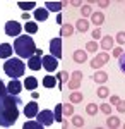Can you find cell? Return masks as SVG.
Returning a JSON list of instances; mask_svg holds the SVG:
<instances>
[{"mask_svg": "<svg viewBox=\"0 0 125 129\" xmlns=\"http://www.w3.org/2000/svg\"><path fill=\"white\" fill-rule=\"evenodd\" d=\"M72 124H74L76 127H84V119H82L81 115H74V117H72Z\"/></svg>", "mask_w": 125, "mask_h": 129, "instance_id": "obj_31", "label": "cell"}, {"mask_svg": "<svg viewBox=\"0 0 125 129\" xmlns=\"http://www.w3.org/2000/svg\"><path fill=\"white\" fill-rule=\"evenodd\" d=\"M116 110H118L120 114H125V102L120 100V102H118V105H116Z\"/></svg>", "mask_w": 125, "mask_h": 129, "instance_id": "obj_40", "label": "cell"}, {"mask_svg": "<svg viewBox=\"0 0 125 129\" xmlns=\"http://www.w3.org/2000/svg\"><path fill=\"white\" fill-rule=\"evenodd\" d=\"M55 120H62V103H58V105H55Z\"/></svg>", "mask_w": 125, "mask_h": 129, "instance_id": "obj_35", "label": "cell"}, {"mask_svg": "<svg viewBox=\"0 0 125 129\" xmlns=\"http://www.w3.org/2000/svg\"><path fill=\"white\" fill-rule=\"evenodd\" d=\"M22 100L19 95H10L7 93L5 96H0V127H10L19 119Z\"/></svg>", "mask_w": 125, "mask_h": 129, "instance_id": "obj_1", "label": "cell"}, {"mask_svg": "<svg viewBox=\"0 0 125 129\" xmlns=\"http://www.w3.org/2000/svg\"><path fill=\"white\" fill-rule=\"evenodd\" d=\"M36 119H38V122H41L45 127H48V126H51V124L55 122V114H53L51 110H41V112L36 114Z\"/></svg>", "mask_w": 125, "mask_h": 129, "instance_id": "obj_4", "label": "cell"}, {"mask_svg": "<svg viewBox=\"0 0 125 129\" xmlns=\"http://www.w3.org/2000/svg\"><path fill=\"white\" fill-rule=\"evenodd\" d=\"M76 28H77V31H81V33H86V31L89 29V22H87L86 19H79L77 24H76Z\"/></svg>", "mask_w": 125, "mask_h": 129, "instance_id": "obj_23", "label": "cell"}, {"mask_svg": "<svg viewBox=\"0 0 125 129\" xmlns=\"http://www.w3.org/2000/svg\"><path fill=\"white\" fill-rule=\"evenodd\" d=\"M81 12H82V16H91V14H93V10H91V7H89V5H82Z\"/></svg>", "mask_w": 125, "mask_h": 129, "instance_id": "obj_38", "label": "cell"}, {"mask_svg": "<svg viewBox=\"0 0 125 129\" xmlns=\"http://www.w3.org/2000/svg\"><path fill=\"white\" fill-rule=\"evenodd\" d=\"M41 52H43L41 48H36L34 55L28 59V67L31 71H39L41 67H43V66H41V57H43V55H41Z\"/></svg>", "mask_w": 125, "mask_h": 129, "instance_id": "obj_5", "label": "cell"}, {"mask_svg": "<svg viewBox=\"0 0 125 129\" xmlns=\"http://www.w3.org/2000/svg\"><path fill=\"white\" fill-rule=\"evenodd\" d=\"M72 78H76V79H82V72H81V71H74V72H72Z\"/></svg>", "mask_w": 125, "mask_h": 129, "instance_id": "obj_46", "label": "cell"}, {"mask_svg": "<svg viewBox=\"0 0 125 129\" xmlns=\"http://www.w3.org/2000/svg\"><path fill=\"white\" fill-rule=\"evenodd\" d=\"M122 53H123V50L120 48V47H116V48H113V57H116V59H118V57H120Z\"/></svg>", "mask_w": 125, "mask_h": 129, "instance_id": "obj_42", "label": "cell"}, {"mask_svg": "<svg viewBox=\"0 0 125 129\" xmlns=\"http://www.w3.org/2000/svg\"><path fill=\"white\" fill-rule=\"evenodd\" d=\"M106 126H108V127H111V129L120 127V119H118V117H115V115H110V117H108V120H106Z\"/></svg>", "mask_w": 125, "mask_h": 129, "instance_id": "obj_22", "label": "cell"}, {"mask_svg": "<svg viewBox=\"0 0 125 129\" xmlns=\"http://www.w3.org/2000/svg\"><path fill=\"white\" fill-rule=\"evenodd\" d=\"M24 88H26V89H33V91H34V89L38 88V79H36L34 76H28V78L24 79Z\"/></svg>", "mask_w": 125, "mask_h": 129, "instance_id": "obj_14", "label": "cell"}, {"mask_svg": "<svg viewBox=\"0 0 125 129\" xmlns=\"http://www.w3.org/2000/svg\"><path fill=\"white\" fill-rule=\"evenodd\" d=\"M7 95V86L2 83V79H0V96H5Z\"/></svg>", "mask_w": 125, "mask_h": 129, "instance_id": "obj_41", "label": "cell"}, {"mask_svg": "<svg viewBox=\"0 0 125 129\" xmlns=\"http://www.w3.org/2000/svg\"><path fill=\"white\" fill-rule=\"evenodd\" d=\"M113 43H115V40H113L111 36H105V38L101 40V48L103 50H111L113 48Z\"/></svg>", "mask_w": 125, "mask_h": 129, "instance_id": "obj_21", "label": "cell"}, {"mask_svg": "<svg viewBox=\"0 0 125 129\" xmlns=\"http://www.w3.org/2000/svg\"><path fill=\"white\" fill-rule=\"evenodd\" d=\"M21 89H22V84H21L19 79H12L7 84V93H10V95H19Z\"/></svg>", "mask_w": 125, "mask_h": 129, "instance_id": "obj_11", "label": "cell"}, {"mask_svg": "<svg viewBox=\"0 0 125 129\" xmlns=\"http://www.w3.org/2000/svg\"><path fill=\"white\" fill-rule=\"evenodd\" d=\"M24 71H26V66L21 59H7V62L4 64V72L12 79L24 76Z\"/></svg>", "mask_w": 125, "mask_h": 129, "instance_id": "obj_3", "label": "cell"}, {"mask_svg": "<svg viewBox=\"0 0 125 129\" xmlns=\"http://www.w3.org/2000/svg\"><path fill=\"white\" fill-rule=\"evenodd\" d=\"M93 38H94V41H96L98 38H101V29H99V28H96V29L93 31Z\"/></svg>", "mask_w": 125, "mask_h": 129, "instance_id": "obj_43", "label": "cell"}, {"mask_svg": "<svg viewBox=\"0 0 125 129\" xmlns=\"http://www.w3.org/2000/svg\"><path fill=\"white\" fill-rule=\"evenodd\" d=\"M74 33V28L70 24H62V31H60V36H70Z\"/></svg>", "mask_w": 125, "mask_h": 129, "instance_id": "obj_25", "label": "cell"}, {"mask_svg": "<svg viewBox=\"0 0 125 129\" xmlns=\"http://www.w3.org/2000/svg\"><path fill=\"white\" fill-rule=\"evenodd\" d=\"M108 60H110V55H108L106 52H101V53H98L96 57L91 60V67H93V69H99L101 66L108 64Z\"/></svg>", "mask_w": 125, "mask_h": 129, "instance_id": "obj_8", "label": "cell"}, {"mask_svg": "<svg viewBox=\"0 0 125 129\" xmlns=\"http://www.w3.org/2000/svg\"><path fill=\"white\" fill-rule=\"evenodd\" d=\"M108 95H110V89L106 88V86H101V88L98 89V96L99 98H106Z\"/></svg>", "mask_w": 125, "mask_h": 129, "instance_id": "obj_32", "label": "cell"}, {"mask_svg": "<svg viewBox=\"0 0 125 129\" xmlns=\"http://www.w3.org/2000/svg\"><path fill=\"white\" fill-rule=\"evenodd\" d=\"M14 50H16V53L19 55V59H29V57H33L34 52H36L34 40H33L29 35L17 36L16 41H14Z\"/></svg>", "mask_w": 125, "mask_h": 129, "instance_id": "obj_2", "label": "cell"}, {"mask_svg": "<svg viewBox=\"0 0 125 129\" xmlns=\"http://www.w3.org/2000/svg\"><path fill=\"white\" fill-rule=\"evenodd\" d=\"M55 78H57V84L62 88V86H64V83H65V79L69 78V72H65V71H60Z\"/></svg>", "mask_w": 125, "mask_h": 129, "instance_id": "obj_24", "label": "cell"}, {"mask_svg": "<svg viewBox=\"0 0 125 129\" xmlns=\"http://www.w3.org/2000/svg\"><path fill=\"white\" fill-rule=\"evenodd\" d=\"M118 66H120V71L125 74V52L120 55V57H118Z\"/></svg>", "mask_w": 125, "mask_h": 129, "instance_id": "obj_36", "label": "cell"}, {"mask_svg": "<svg viewBox=\"0 0 125 129\" xmlns=\"http://www.w3.org/2000/svg\"><path fill=\"white\" fill-rule=\"evenodd\" d=\"M50 52L55 59H60L62 57V38H53L50 41Z\"/></svg>", "mask_w": 125, "mask_h": 129, "instance_id": "obj_9", "label": "cell"}, {"mask_svg": "<svg viewBox=\"0 0 125 129\" xmlns=\"http://www.w3.org/2000/svg\"><path fill=\"white\" fill-rule=\"evenodd\" d=\"M41 83H43L45 88H55V86H57V78H53V76H45Z\"/></svg>", "mask_w": 125, "mask_h": 129, "instance_id": "obj_20", "label": "cell"}, {"mask_svg": "<svg viewBox=\"0 0 125 129\" xmlns=\"http://www.w3.org/2000/svg\"><path fill=\"white\" fill-rule=\"evenodd\" d=\"M70 4H72V5H76V7H79V5H81V2H79V0H72Z\"/></svg>", "mask_w": 125, "mask_h": 129, "instance_id": "obj_47", "label": "cell"}, {"mask_svg": "<svg viewBox=\"0 0 125 129\" xmlns=\"http://www.w3.org/2000/svg\"><path fill=\"white\" fill-rule=\"evenodd\" d=\"M41 66L48 72H53V71L58 69V59H55L53 55H43L41 57Z\"/></svg>", "mask_w": 125, "mask_h": 129, "instance_id": "obj_6", "label": "cell"}, {"mask_svg": "<svg viewBox=\"0 0 125 129\" xmlns=\"http://www.w3.org/2000/svg\"><path fill=\"white\" fill-rule=\"evenodd\" d=\"M38 103L33 100V102H29L28 105L24 107V115L28 117V119H33V117H36V114H38Z\"/></svg>", "mask_w": 125, "mask_h": 129, "instance_id": "obj_10", "label": "cell"}, {"mask_svg": "<svg viewBox=\"0 0 125 129\" xmlns=\"http://www.w3.org/2000/svg\"><path fill=\"white\" fill-rule=\"evenodd\" d=\"M82 98H84V96H82V93H70V103H81V102H82Z\"/></svg>", "mask_w": 125, "mask_h": 129, "instance_id": "obj_30", "label": "cell"}, {"mask_svg": "<svg viewBox=\"0 0 125 129\" xmlns=\"http://www.w3.org/2000/svg\"><path fill=\"white\" fill-rule=\"evenodd\" d=\"M74 60L77 64H84L87 60V52H82V50H76L74 52Z\"/></svg>", "mask_w": 125, "mask_h": 129, "instance_id": "obj_17", "label": "cell"}, {"mask_svg": "<svg viewBox=\"0 0 125 129\" xmlns=\"http://www.w3.org/2000/svg\"><path fill=\"white\" fill-rule=\"evenodd\" d=\"M81 86V79H76V78H72V79L69 81V88L70 89H77Z\"/></svg>", "mask_w": 125, "mask_h": 129, "instance_id": "obj_34", "label": "cell"}, {"mask_svg": "<svg viewBox=\"0 0 125 129\" xmlns=\"http://www.w3.org/2000/svg\"><path fill=\"white\" fill-rule=\"evenodd\" d=\"M17 5H19V9H22V10H29V9H34V7H36L34 2H17Z\"/></svg>", "mask_w": 125, "mask_h": 129, "instance_id": "obj_27", "label": "cell"}, {"mask_svg": "<svg viewBox=\"0 0 125 129\" xmlns=\"http://www.w3.org/2000/svg\"><path fill=\"white\" fill-rule=\"evenodd\" d=\"M65 5V2H45V9L51 10V12H58L60 14V10H62V7Z\"/></svg>", "mask_w": 125, "mask_h": 129, "instance_id": "obj_12", "label": "cell"}, {"mask_svg": "<svg viewBox=\"0 0 125 129\" xmlns=\"http://www.w3.org/2000/svg\"><path fill=\"white\" fill-rule=\"evenodd\" d=\"M91 21H93V24H96V26H101L103 22H105V14L103 12H93L91 14Z\"/></svg>", "mask_w": 125, "mask_h": 129, "instance_id": "obj_15", "label": "cell"}, {"mask_svg": "<svg viewBox=\"0 0 125 129\" xmlns=\"http://www.w3.org/2000/svg\"><path fill=\"white\" fill-rule=\"evenodd\" d=\"M98 5H99L101 9H106V7L110 5V2H106V0H99V2H98Z\"/></svg>", "mask_w": 125, "mask_h": 129, "instance_id": "obj_45", "label": "cell"}, {"mask_svg": "<svg viewBox=\"0 0 125 129\" xmlns=\"http://www.w3.org/2000/svg\"><path fill=\"white\" fill-rule=\"evenodd\" d=\"M98 110H99V107H98L96 103H89V105L86 107L87 115H96V114H98Z\"/></svg>", "mask_w": 125, "mask_h": 129, "instance_id": "obj_29", "label": "cell"}, {"mask_svg": "<svg viewBox=\"0 0 125 129\" xmlns=\"http://www.w3.org/2000/svg\"><path fill=\"white\" fill-rule=\"evenodd\" d=\"M99 110L106 114V115H110L111 114V107H110V103H103V105H99Z\"/></svg>", "mask_w": 125, "mask_h": 129, "instance_id": "obj_37", "label": "cell"}, {"mask_svg": "<svg viewBox=\"0 0 125 129\" xmlns=\"http://www.w3.org/2000/svg\"><path fill=\"white\" fill-rule=\"evenodd\" d=\"M93 79L96 81V83H99V84H103V83L108 81V74H106L105 71H96V74L93 76Z\"/></svg>", "mask_w": 125, "mask_h": 129, "instance_id": "obj_18", "label": "cell"}, {"mask_svg": "<svg viewBox=\"0 0 125 129\" xmlns=\"http://www.w3.org/2000/svg\"><path fill=\"white\" fill-rule=\"evenodd\" d=\"M116 41H118L120 45H123V43H125V31H120V33L116 35Z\"/></svg>", "mask_w": 125, "mask_h": 129, "instance_id": "obj_39", "label": "cell"}, {"mask_svg": "<svg viewBox=\"0 0 125 129\" xmlns=\"http://www.w3.org/2000/svg\"><path fill=\"white\" fill-rule=\"evenodd\" d=\"M21 29H22V24H19L17 21H9L5 24V35L7 36H19L21 35Z\"/></svg>", "mask_w": 125, "mask_h": 129, "instance_id": "obj_7", "label": "cell"}, {"mask_svg": "<svg viewBox=\"0 0 125 129\" xmlns=\"http://www.w3.org/2000/svg\"><path fill=\"white\" fill-rule=\"evenodd\" d=\"M34 19L36 21H46L48 19V10L45 7H39V9L34 10Z\"/></svg>", "mask_w": 125, "mask_h": 129, "instance_id": "obj_16", "label": "cell"}, {"mask_svg": "<svg viewBox=\"0 0 125 129\" xmlns=\"http://www.w3.org/2000/svg\"><path fill=\"white\" fill-rule=\"evenodd\" d=\"M10 55H12V45L2 43L0 45V59H10Z\"/></svg>", "mask_w": 125, "mask_h": 129, "instance_id": "obj_13", "label": "cell"}, {"mask_svg": "<svg viewBox=\"0 0 125 129\" xmlns=\"http://www.w3.org/2000/svg\"><path fill=\"white\" fill-rule=\"evenodd\" d=\"M118 102H120V98H118V96H116V95H113V96H111V98H110V103H111V105H118Z\"/></svg>", "mask_w": 125, "mask_h": 129, "instance_id": "obj_44", "label": "cell"}, {"mask_svg": "<svg viewBox=\"0 0 125 129\" xmlns=\"http://www.w3.org/2000/svg\"><path fill=\"white\" fill-rule=\"evenodd\" d=\"M57 22H58V24H62V14H58V16H57Z\"/></svg>", "mask_w": 125, "mask_h": 129, "instance_id": "obj_48", "label": "cell"}, {"mask_svg": "<svg viewBox=\"0 0 125 129\" xmlns=\"http://www.w3.org/2000/svg\"><path fill=\"white\" fill-rule=\"evenodd\" d=\"M24 29H26V35H34V33H38V24L33 21H28L24 24Z\"/></svg>", "mask_w": 125, "mask_h": 129, "instance_id": "obj_19", "label": "cell"}, {"mask_svg": "<svg viewBox=\"0 0 125 129\" xmlns=\"http://www.w3.org/2000/svg\"><path fill=\"white\" fill-rule=\"evenodd\" d=\"M62 114H65V115H74V105H72V103L62 105Z\"/></svg>", "mask_w": 125, "mask_h": 129, "instance_id": "obj_28", "label": "cell"}, {"mask_svg": "<svg viewBox=\"0 0 125 129\" xmlns=\"http://www.w3.org/2000/svg\"><path fill=\"white\" fill-rule=\"evenodd\" d=\"M123 127H125V124H123Z\"/></svg>", "mask_w": 125, "mask_h": 129, "instance_id": "obj_49", "label": "cell"}, {"mask_svg": "<svg viewBox=\"0 0 125 129\" xmlns=\"http://www.w3.org/2000/svg\"><path fill=\"white\" fill-rule=\"evenodd\" d=\"M22 127H24V129H43L45 126H43L41 122H38V120H36V122H33V120H31V122H26Z\"/></svg>", "mask_w": 125, "mask_h": 129, "instance_id": "obj_26", "label": "cell"}, {"mask_svg": "<svg viewBox=\"0 0 125 129\" xmlns=\"http://www.w3.org/2000/svg\"><path fill=\"white\" fill-rule=\"evenodd\" d=\"M86 50H87V52H94V53H96V52H98V43H96V41H87Z\"/></svg>", "mask_w": 125, "mask_h": 129, "instance_id": "obj_33", "label": "cell"}]
</instances>
